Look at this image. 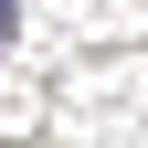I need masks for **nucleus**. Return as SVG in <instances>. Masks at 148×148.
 <instances>
[{
	"label": "nucleus",
	"instance_id": "nucleus-1",
	"mask_svg": "<svg viewBox=\"0 0 148 148\" xmlns=\"http://www.w3.org/2000/svg\"><path fill=\"white\" fill-rule=\"evenodd\" d=\"M11 32H21V0H0V42H11Z\"/></svg>",
	"mask_w": 148,
	"mask_h": 148
}]
</instances>
